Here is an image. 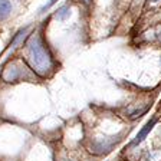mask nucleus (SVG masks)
<instances>
[{"instance_id":"f257e3e1","label":"nucleus","mask_w":161,"mask_h":161,"mask_svg":"<svg viewBox=\"0 0 161 161\" xmlns=\"http://www.w3.org/2000/svg\"><path fill=\"white\" fill-rule=\"evenodd\" d=\"M23 59L36 76L40 78H47L56 66L53 53L47 46L43 33L37 30L32 32L23 43Z\"/></svg>"},{"instance_id":"f03ea898","label":"nucleus","mask_w":161,"mask_h":161,"mask_svg":"<svg viewBox=\"0 0 161 161\" xmlns=\"http://www.w3.org/2000/svg\"><path fill=\"white\" fill-rule=\"evenodd\" d=\"M36 78V74L29 68L23 58L12 59L0 69V79L6 84H16L22 80H32Z\"/></svg>"},{"instance_id":"7ed1b4c3","label":"nucleus","mask_w":161,"mask_h":161,"mask_svg":"<svg viewBox=\"0 0 161 161\" xmlns=\"http://www.w3.org/2000/svg\"><path fill=\"white\" fill-rule=\"evenodd\" d=\"M29 27H23V29H20L16 35L13 36L12 42H10V47L12 49H17V47L23 46V43L26 42L27 36H29Z\"/></svg>"},{"instance_id":"20e7f679","label":"nucleus","mask_w":161,"mask_h":161,"mask_svg":"<svg viewBox=\"0 0 161 161\" xmlns=\"http://www.w3.org/2000/svg\"><path fill=\"white\" fill-rule=\"evenodd\" d=\"M13 12V4L10 0H0V23L7 20Z\"/></svg>"},{"instance_id":"39448f33","label":"nucleus","mask_w":161,"mask_h":161,"mask_svg":"<svg viewBox=\"0 0 161 161\" xmlns=\"http://www.w3.org/2000/svg\"><path fill=\"white\" fill-rule=\"evenodd\" d=\"M155 125V119H151V121H148L147 124L144 125V128H142V130L140 131V132H138V135L137 137H135V140L132 141V142H131V145H138L141 142V141L144 140L145 137H147V134L148 132H150L151 130H153V127H154Z\"/></svg>"},{"instance_id":"423d86ee","label":"nucleus","mask_w":161,"mask_h":161,"mask_svg":"<svg viewBox=\"0 0 161 161\" xmlns=\"http://www.w3.org/2000/svg\"><path fill=\"white\" fill-rule=\"evenodd\" d=\"M70 16V6L69 4H62L59 9L53 13V17L58 22H65L66 19H69Z\"/></svg>"},{"instance_id":"0eeeda50","label":"nucleus","mask_w":161,"mask_h":161,"mask_svg":"<svg viewBox=\"0 0 161 161\" xmlns=\"http://www.w3.org/2000/svg\"><path fill=\"white\" fill-rule=\"evenodd\" d=\"M58 0H47V3H45L43 6L39 9V12H37V14H45L47 12V10H50L52 7H53V4L56 3Z\"/></svg>"},{"instance_id":"6e6552de","label":"nucleus","mask_w":161,"mask_h":161,"mask_svg":"<svg viewBox=\"0 0 161 161\" xmlns=\"http://www.w3.org/2000/svg\"><path fill=\"white\" fill-rule=\"evenodd\" d=\"M153 2H160V0H153Z\"/></svg>"},{"instance_id":"1a4fd4ad","label":"nucleus","mask_w":161,"mask_h":161,"mask_svg":"<svg viewBox=\"0 0 161 161\" xmlns=\"http://www.w3.org/2000/svg\"><path fill=\"white\" fill-rule=\"evenodd\" d=\"M124 161H127V160H124Z\"/></svg>"}]
</instances>
